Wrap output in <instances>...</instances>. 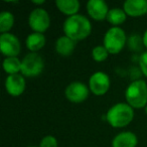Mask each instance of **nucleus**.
I'll list each match as a JSON object with an SVG mask.
<instances>
[{
  "mask_svg": "<svg viewBox=\"0 0 147 147\" xmlns=\"http://www.w3.org/2000/svg\"><path fill=\"white\" fill-rule=\"evenodd\" d=\"M63 30L65 36L77 42L87 38L91 34L92 24L85 15L76 14L65 19L63 25Z\"/></svg>",
  "mask_w": 147,
  "mask_h": 147,
  "instance_id": "f257e3e1",
  "label": "nucleus"
},
{
  "mask_svg": "<svg viewBox=\"0 0 147 147\" xmlns=\"http://www.w3.org/2000/svg\"><path fill=\"white\" fill-rule=\"evenodd\" d=\"M134 118V110L127 103H117L113 105L106 114V120L114 128L126 127Z\"/></svg>",
  "mask_w": 147,
  "mask_h": 147,
  "instance_id": "f03ea898",
  "label": "nucleus"
},
{
  "mask_svg": "<svg viewBox=\"0 0 147 147\" xmlns=\"http://www.w3.org/2000/svg\"><path fill=\"white\" fill-rule=\"evenodd\" d=\"M126 103L133 109L145 108L147 105V84L143 80H134L125 91Z\"/></svg>",
  "mask_w": 147,
  "mask_h": 147,
  "instance_id": "7ed1b4c3",
  "label": "nucleus"
},
{
  "mask_svg": "<svg viewBox=\"0 0 147 147\" xmlns=\"http://www.w3.org/2000/svg\"><path fill=\"white\" fill-rule=\"evenodd\" d=\"M126 33L121 27L112 26L107 30L103 39V45L107 49L109 53H119L127 45Z\"/></svg>",
  "mask_w": 147,
  "mask_h": 147,
  "instance_id": "20e7f679",
  "label": "nucleus"
},
{
  "mask_svg": "<svg viewBox=\"0 0 147 147\" xmlns=\"http://www.w3.org/2000/svg\"><path fill=\"white\" fill-rule=\"evenodd\" d=\"M45 67V61L41 55L37 53H29L21 59V71L24 77H37L39 76Z\"/></svg>",
  "mask_w": 147,
  "mask_h": 147,
  "instance_id": "39448f33",
  "label": "nucleus"
},
{
  "mask_svg": "<svg viewBox=\"0 0 147 147\" xmlns=\"http://www.w3.org/2000/svg\"><path fill=\"white\" fill-rule=\"evenodd\" d=\"M29 27L34 32L43 33L49 29L51 25V17L45 9L43 8H34L28 16Z\"/></svg>",
  "mask_w": 147,
  "mask_h": 147,
  "instance_id": "423d86ee",
  "label": "nucleus"
},
{
  "mask_svg": "<svg viewBox=\"0 0 147 147\" xmlns=\"http://www.w3.org/2000/svg\"><path fill=\"white\" fill-rule=\"evenodd\" d=\"M89 89L96 96L105 95L110 89V78L104 71H96L89 79Z\"/></svg>",
  "mask_w": 147,
  "mask_h": 147,
  "instance_id": "0eeeda50",
  "label": "nucleus"
},
{
  "mask_svg": "<svg viewBox=\"0 0 147 147\" xmlns=\"http://www.w3.org/2000/svg\"><path fill=\"white\" fill-rule=\"evenodd\" d=\"M20 41L14 34L10 32L1 33L0 35V49L4 55L17 57L20 53Z\"/></svg>",
  "mask_w": 147,
  "mask_h": 147,
  "instance_id": "6e6552de",
  "label": "nucleus"
},
{
  "mask_svg": "<svg viewBox=\"0 0 147 147\" xmlns=\"http://www.w3.org/2000/svg\"><path fill=\"white\" fill-rule=\"evenodd\" d=\"M90 89L81 82H73L65 88V96L71 103L84 102L89 97Z\"/></svg>",
  "mask_w": 147,
  "mask_h": 147,
  "instance_id": "1a4fd4ad",
  "label": "nucleus"
},
{
  "mask_svg": "<svg viewBox=\"0 0 147 147\" xmlns=\"http://www.w3.org/2000/svg\"><path fill=\"white\" fill-rule=\"evenodd\" d=\"M86 8L89 16L98 21L106 19L110 10L107 3L102 0H90L87 2Z\"/></svg>",
  "mask_w": 147,
  "mask_h": 147,
  "instance_id": "9d476101",
  "label": "nucleus"
},
{
  "mask_svg": "<svg viewBox=\"0 0 147 147\" xmlns=\"http://www.w3.org/2000/svg\"><path fill=\"white\" fill-rule=\"evenodd\" d=\"M25 80L22 75H9L5 79V89L9 95L13 97H18L25 90Z\"/></svg>",
  "mask_w": 147,
  "mask_h": 147,
  "instance_id": "9b49d317",
  "label": "nucleus"
},
{
  "mask_svg": "<svg viewBox=\"0 0 147 147\" xmlns=\"http://www.w3.org/2000/svg\"><path fill=\"white\" fill-rule=\"evenodd\" d=\"M123 9L131 17H139L147 14V0H126Z\"/></svg>",
  "mask_w": 147,
  "mask_h": 147,
  "instance_id": "f8f14e48",
  "label": "nucleus"
},
{
  "mask_svg": "<svg viewBox=\"0 0 147 147\" xmlns=\"http://www.w3.org/2000/svg\"><path fill=\"white\" fill-rule=\"evenodd\" d=\"M138 143L137 136L130 131H124L113 138L112 147H136Z\"/></svg>",
  "mask_w": 147,
  "mask_h": 147,
  "instance_id": "ddd939ff",
  "label": "nucleus"
},
{
  "mask_svg": "<svg viewBox=\"0 0 147 147\" xmlns=\"http://www.w3.org/2000/svg\"><path fill=\"white\" fill-rule=\"evenodd\" d=\"M75 47H76V41H74L65 35L59 37L55 45V51L61 57H69L73 55Z\"/></svg>",
  "mask_w": 147,
  "mask_h": 147,
  "instance_id": "4468645a",
  "label": "nucleus"
},
{
  "mask_svg": "<svg viewBox=\"0 0 147 147\" xmlns=\"http://www.w3.org/2000/svg\"><path fill=\"white\" fill-rule=\"evenodd\" d=\"M55 5L61 13L69 15V16L78 14V11L81 6L78 0H57Z\"/></svg>",
  "mask_w": 147,
  "mask_h": 147,
  "instance_id": "2eb2a0df",
  "label": "nucleus"
},
{
  "mask_svg": "<svg viewBox=\"0 0 147 147\" xmlns=\"http://www.w3.org/2000/svg\"><path fill=\"white\" fill-rule=\"evenodd\" d=\"M26 47L31 51V53H36L40 51L45 45V36L43 33L32 32L28 34L25 40Z\"/></svg>",
  "mask_w": 147,
  "mask_h": 147,
  "instance_id": "dca6fc26",
  "label": "nucleus"
},
{
  "mask_svg": "<svg viewBox=\"0 0 147 147\" xmlns=\"http://www.w3.org/2000/svg\"><path fill=\"white\" fill-rule=\"evenodd\" d=\"M126 17L127 14L124 11V9H121L119 7H115V8H112L109 10L106 19L113 26H119L123 22H125Z\"/></svg>",
  "mask_w": 147,
  "mask_h": 147,
  "instance_id": "f3484780",
  "label": "nucleus"
},
{
  "mask_svg": "<svg viewBox=\"0 0 147 147\" xmlns=\"http://www.w3.org/2000/svg\"><path fill=\"white\" fill-rule=\"evenodd\" d=\"M3 69L9 75H16L21 71V61L17 57H5L3 61Z\"/></svg>",
  "mask_w": 147,
  "mask_h": 147,
  "instance_id": "a211bd4d",
  "label": "nucleus"
},
{
  "mask_svg": "<svg viewBox=\"0 0 147 147\" xmlns=\"http://www.w3.org/2000/svg\"><path fill=\"white\" fill-rule=\"evenodd\" d=\"M14 24V16L9 11H2L0 13V31L7 33Z\"/></svg>",
  "mask_w": 147,
  "mask_h": 147,
  "instance_id": "6ab92c4d",
  "label": "nucleus"
},
{
  "mask_svg": "<svg viewBox=\"0 0 147 147\" xmlns=\"http://www.w3.org/2000/svg\"><path fill=\"white\" fill-rule=\"evenodd\" d=\"M127 47L133 53H140L143 51L144 42H143V36L136 33H133L127 38Z\"/></svg>",
  "mask_w": 147,
  "mask_h": 147,
  "instance_id": "aec40b11",
  "label": "nucleus"
},
{
  "mask_svg": "<svg viewBox=\"0 0 147 147\" xmlns=\"http://www.w3.org/2000/svg\"><path fill=\"white\" fill-rule=\"evenodd\" d=\"M109 51H107V49L104 45H97V47H93L92 49V57L95 61H104L108 59Z\"/></svg>",
  "mask_w": 147,
  "mask_h": 147,
  "instance_id": "412c9836",
  "label": "nucleus"
},
{
  "mask_svg": "<svg viewBox=\"0 0 147 147\" xmlns=\"http://www.w3.org/2000/svg\"><path fill=\"white\" fill-rule=\"evenodd\" d=\"M38 147H57V140L53 135H47L40 140Z\"/></svg>",
  "mask_w": 147,
  "mask_h": 147,
  "instance_id": "4be33fe9",
  "label": "nucleus"
},
{
  "mask_svg": "<svg viewBox=\"0 0 147 147\" xmlns=\"http://www.w3.org/2000/svg\"><path fill=\"white\" fill-rule=\"evenodd\" d=\"M139 67L141 73L147 78V51L142 53L139 57Z\"/></svg>",
  "mask_w": 147,
  "mask_h": 147,
  "instance_id": "5701e85b",
  "label": "nucleus"
},
{
  "mask_svg": "<svg viewBox=\"0 0 147 147\" xmlns=\"http://www.w3.org/2000/svg\"><path fill=\"white\" fill-rule=\"evenodd\" d=\"M143 42H144V47L147 49V29L145 30L144 34H143Z\"/></svg>",
  "mask_w": 147,
  "mask_h": 147,
  "instance_id": "b1692460",
  "label": "nucleus"
},
{
  "mask_svg": "<svg viewBox=\"0 0 147 147\" xmlns=\"http://www.w3.org/2000/svg\"><path fill=\"white\" fill-rule=\"evenodd\" d=\"M33 4H43L45 3V1L43 0H41V1H32Z\"/></svg>",
  "mask_w": 147,
  "mask_h": 147,
  "instance_id": "393cba45",
  "label": "nucleus"
},
{
  "mask_svg": "<svg viewBox=\"0 0 147 147\" xmlns=\"http://www.w3.org/2000/svg\"><path fill=\"white\" fill-rule=\"evenodd\" d=\"M145 113H146V115H147V105H146V107H145Z\"/></svg>",
  "mask_w": 147,
  "mask_h": 147,
  "instance_id": "a878e982",
  "label": "nucleus"
},
{
  "mask_svg": "<svg viewBox=\"0 0 147 147\" xmlns=\"http://www.w3.org/2000/svg\"><path fill=\"white\" fill-rule=\"evenodd\" d=\"M28 147H35V146H28Z\"/></svg>",
  "mask_w": 147,
  "mask_h": 147,
  "instance_id": "bb28decb",
  "label": "nucleus"
}]
</instances>
